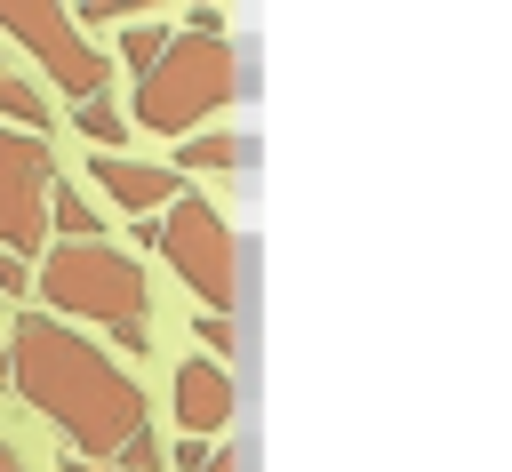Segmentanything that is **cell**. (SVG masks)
I'll return each mask as SVG.
<instances>
[{
    "mask_svg": "<svg viewBox=\"0 0 512 472\" xmlns=\"http://www.w3.org/2000/svg\"><path fill=\"white\" fill-rule=\"evenodd\" d=\"M88 176L104 184V200H120L128 216H160L184 200V176L176 168H152V160H128V152H88Z\"/></svg>",
    "mask_w": 512,
    "mask_h": 472,
    "instance_id": "obj_8",
    "label": "cell"
},
{
    "mask_svg": "<svg viewBox=\"0 0 512 472\" xmlns=\"http://www.w3.org/2000/svg\"><path fill=\"white\" fill-rule=\"evenodd\" d=\"M72 128L88 136V152H120V144H128V112H112V96H88V104L72 112Z\"/></svg>",
    "mask_w": 512,
    "mask_h": 472,
    "instance_id": "obj_12",
    "label": "cell"
},
{
    "mask_svg": "<svg viewBox=\"0 0 512 472\" xmlns=\"http://www.w3.org/2000/svg\"><path fill=\"white\" fill-rule=\"evenodd\" d=\"M240 96V48L224 32H168L160 64L136 80V112L128 128H152V136H200L208 112H224Z\"/></svg>",
    "mask_w": 512,
    "mask_h": 472,
    "instance_id": "obj_3",
    "label": "cell"
},
{
    "mask_svg": "<svg viewBox=\"0 0 512 472\" xmlns=\"http://www.w3.org/2000/svg\"><path fill=\"white\" fill-rule=\"evenodd\" d=\"M160 48H168V16H136V24H120V64H128L136 80L160 64Z\"/></svg>",
    "mask_w": 512,
    "mask_h": 472,
    "instance_id": "obj_11",
    "label": "cell"
},
{
    "mask_svg": "<svg viewBox=\"0 0 512 472\" xmlns=\"http://www.w3.org/2000/svg\"><path fill=\"white\" fill-rule=\"evenodd\" d=\"M0 296H32V272H24V256H8V248H0Z\"/></svg>",
    "mask_w": 512,
    "mask_h": 472,
    "instance_id": "obj_15",
    "label": "cell"
},
{
    "mask_svg": "<svg viewBox=\"0 0 512 472\" xmlns=\"http://www.w3.org/2000/svg\"><path fill=\"white\" fill-rule=\"evenodd\" d=\"M0 384H8V344H0Z\"/></svg>",
    "mask_w": 512,
    "mask_h": 472,
    "instance_id": "obj_19",
    "label": "cell"
},
{
    "mask_svg": "<svg viewBox=\"0 0 512 472\" xmlns=\"http://www.w3.org/2000/svg\"><path fill=\"white\" fill-rule=\"evenodd\" d=\"M0 472H32V464H24V456H16L8 440H0Z\"/></svg>",
    "mask_w": 512,
    "mask_h": 472,
    "instance_id": "obj_17",
    "label": "cell"
},
{
    "mask_svg": "<svg viewBox=\"0 0 512 472\" xmlns=\"http://www.w3.org/2000/svg\"><path fill=\"white\" fill-rule=\"evenodd\" d=\"M64 472H112V464H88V456H72V464H64Z\"/></svg>",
    "mask_w": 512,
    "mask_h": 472,
    "instance_id": "obj_18",
    "label": "cell"
},
{
    "mask_svg": "<svg viewBox=\"0 0 512 472\" xmlns=\"http://www.w3.org/2000/svg\"><path fill=\"white\" fill-rule=\"evenodd\" d=\"M168 400H176V432H184V440H208V432H224V424H232L240 384H232V368H224V360H184V368H176V384H168Z\"/></svg>",
    "mask_w": 512,
    "mask_h": 472,
    "instance_id": "obj_7",
    "label": "cell"
},
{
    "mask_svg": "<svg viewBox=\"0 0 512 472\" xmlns=\"http://www.w3.org/2000/svg\"><path fill=\"white\" fill-rule=\"evenodd\" d=\"M240 352V328L224 312H200V360H232Z\"/></svg>",
    "mask_w": 512,
    "mask_h": 472,
    "instance_id": "obj_14",
    "label": "cell"
},
{
    "mask_svg": "<svg viewBox=\"0 0 512 472\" xmlns=\"http://www.w3.org/2000/svg\"><path fill=\"white\" fill-rule=\"evenodd\" d=\"M144 264L112 240H64L48 264H40V312L64 320V328H104L120 352H144L152 328H144Z\"/></svg>",
    "mask_w": 512,
    "mask_h": 472,
    "instance_id": "obj_2",
    "label": "cell"
},
{
    "mask_svg": "<svg viewBox=\"0 0 512 472\" xmlns=\"http://www.w3.org/2000/svg\"><path fill=\"white\" fill-rule=\"evenodd\" d=\"M48 232H64V240H96V208L56 176V192H48Z\"/></svg>",
    "mask_w": 512,
    "mask_h": 472,
    "instance_id": "obj_13",
    "label": "cell"
},
{
    "mask_svg": "<svg viewBox=\"0 0 512 472\" xmlns=\"http://www.w3.org/2000/svg\"><path fill=\"white\" fill-rule=\"evenodd\" d=\"M200 168H248V136H232V128L184 136V152H176V176H200Z\"/></svg>",
    "mask_w": 512,
    "mask_h": 472,
    "instance_id": "obj_9",
    "label": "cell"
},
{
    "mask_svg": "<svg viewBox=\"0 0 512 472\" xmlns=\"http://www.w3.org/2000/svg\"><path fill=\"white\" fill-rule=\"evenodd\" d=\"M8 384H16L24 408L48 416V424L72 440V456H88V464H128V456L152 440V400H144V384H136L96 336L48 320L40 304L8 328Z\"/></svg>",
    "mask_w": 512,
    "mask_h": 472,
    "instance_id": "obj_1",
    "label": "cell"
},
{
    "mask_svg": "<svg viewBox=\"0 0 512 472\" xmlns=\"http://www.w3.org/2000/svg\"><path fill=\"white\" fill-rule=\"evenodd\" d=\"M136 240H144V248H160V256H168V272H176L208 312H224V320H232V304H240V240H232V224H224L200 192H184L168 216H144V224H136Z\"/></svg>",
    "mask_w": 512,
    "mask_h": 472,
    "instance_id": "obj_4",
    "label": "cell"
},
{
    "mask_svg": "<svg viewBox=\"0 0 512 472\" xmlns=\"http://www.w3.org/2000/svg\"><path fill=\"white\" fill-rule=\"evenodd\" d=\"M48 104H40V88L32 80H16V72H0V128H16V136H48Z\"/></svg>",
    "mask_w": 512,
    "mask_h": 472,
    "instance_id": "obj_10",
    "label": "cell"
},
{
    "mask_svg": "<svg viewBox=\"0 0 512 472\" xmlns=\"http://www.w3.org/2000/svg\"><path fill=\"white\" fill-rule=\"evenodd\" d=\"M48 192H56L48 136L0 128V248H8V256H32V248L48 240Z\"/></svg>",
    "mask_w": 512,
    "mask_h": 472,
    "instance_id": "obj_6",
    "label": "cell"
},
{
    "mask_svg": "<svg viewBox=\"0 0 512 472\" xmlns=\"http://www.w3.org/2000/svg\"><path fill=\"white\" fill-rule=\"evenodd\" d=\"M200 472H248V448H240V440H232V448H208Z\"/></svg>",
    "mask_w": 512,
    "mask_h": 472,
    "instance_id": "obj_16",
    "label": "cell"
},
{
    "mask_svg": "<svg viewBox=\"0 0 512 472\" xmlns=\"http://www.w3.org/2000/svg\"><path fill=\"white\" fill-rule=\"evenodd\" d=\"M0 32L72 96V104H88V96H104V80H112V56L72 24V8H48V0H0Z\"/></svg>",
    "mask_w": 512,
    "mask_h": 472,
    "instance_id": "obj_5",
    "label": "cell"
}]
</instances>
